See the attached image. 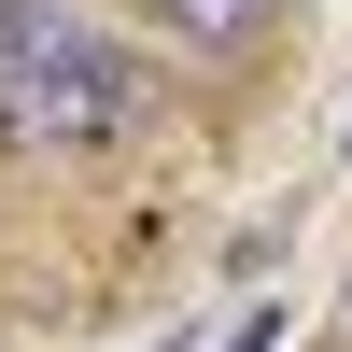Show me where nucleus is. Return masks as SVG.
<instances>
[{"label":"nucleus","instance_id":"1","mask_svg":"<svg viewBox=\"0 0 352 352\" xmlns=\"http://www.w3.org/2000/svg\"><path fill=\"white\" fill-rule=\"evenodd\" d=\"M141 127V71L71 28L56 0H0V141H56V155H99Z\"/></svg>","mask_w":352,"mask_h":352},{"label":"nucleus","instance_id":"2","mask_svg":"<svg viewBox=\"0 0 352 352\" xmlns=\"http://www.w3.org/2000/svg\"><path fill=\"white\" fill-rule=\"evenodd\" d=\"M155 14H169V28H197V43H240L254 0H155Z\"/></svg>","mask_w":352,"mask_h":352}]
</instances>
